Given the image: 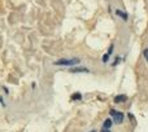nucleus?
Listing matches in <instances>:
<instances>
[{
    "label": "nucleus",
    "instance_id": "nucleus-6",
    "mask_svg": "<svg viewBox=\"0 0 148 132\" xmlns=\"http://www.w3.org/2000/svg\"><path fill=\"white\" fill-rule=\"evenodd\" d=\"M112 119H105V120H104V124H103V128H105V129H110V127H112Z\"/></svg>",
    "mask_w": 148,
    "mask_h": 132
},
{
    "label": "nucleus",
    "instance_id": "nucleus-3",
    "mask_svg": "<svg viewBox=\"0 0 148 132\" xmlns=\"http://www.w3.org/2000/svg\"><path fill=\"white\" fill-rule=\"evenodd\" d=\"M113 49H114V45H113V44H112V45L109 47L108 52H106V53L103 56V62H106V61H108V58H109V56H110V54H112V52H113Z\"/></svg>",
    "mask_w": 148,
    "mask_h": 132
},
{
    "label": "nucleus",
    "instance_id": "nucleus-1",
    "mask_svg": "<svg viewBox=\"0 0 148 132\" xmlns=\"http://www.w3.org/2000/svg\"><path fill=\"white\" fill-rule=\"evenodd\" d=\"M79 62V58H61L57 60L53 65H56V66H74V65H78Z\"/></svg>",
    "mask_w": 148,
    "mask_h": 132
},
{
    "label": "nucleus",
    "instance_id": "nucleus-4",
    "mask_svg": "<svg viewBox=\"0 0 148 132\" xmlns=\"http://www.w3.org/2000/svg\"><path fill=\"white\" fill-rule=\"evenodd\" d=\"M127 100V96H125V95H118V96H116L114 97V102H122V101H126Z\"/></svg>",
    "mask_w": 148,
    "mask_h": 132
},
{
    "label": "nucleus",
    "instance_id": "nucleus-2",
    "mask_svg": "<svg viewBox=\"0 0 148 132\" xmlns=\"http://www.w3.org/2000/svg\"><path fill=\"white\" fill-rule=\"evenodd\" d=\"M110 115L113 116V122H114V123L119 124V123H122V122H123L125 115H123V113H121V111L110 110Z\"/></svg>",
    "mask_w": 148,
    "mask_h": 132
},
{
    "label": "nucleus",
    "instance_id": "nucleus-7",
    "mask_svg": "<svg viewBox=\"0 0 148 132\" xmlns=\"http://www.w3.org/2000/svg\"><path fill=\"white\" fill-rule=\"evenodd\" d=\"M116 14H117V16H119L121 18H123V20H127V14H126L125 12H122V10L117 9V10H116Z\"/></svg>",
    "mask_w": 148,
    "mask_h": 132
},
{
    "label": "nucleus",
    "instance_id": "nucleus-11",
    "mask_svg": "<svg viewBox=\"0 0 148 132\" xmlns=\"http://www.w3.org/2000/svg\"><path fill=\"white\" fill-rule=\"evenodd\" d=\"M0 102H3V98L1 97H0Z\"/></svg>",
    "mask_w": 148,
    "mask_h": 132
},
{
    "label": "nucleus",
    "instance_id": "nucleus-9",
    "mask_svg": "<svg viewBox=\"0 0 148 132\" xmlns=\"http://www.w3.org/2000/svg\"><path fill=\"white\" fill-rule=\"evenodd\" d=\"M143 56H144V58H145V60H147V61H148V48L143 51Z\"/></svg>",
    "mask_w": 148,
    "mask_h": 132
},
{
    "label": "nucleus",
    "instance_id": "nucleus-8",
    "mask_svg": "<svg viewBox=\"0 0 148 132\" xmlns=\"http://www.w3.org/2000/svg\"><path fill=\"white\" fill-rule=\"evenodd\" d=\"M80 98H82L80 93H74V95L72 96V100H80Z\"/></svg>",
    "mask_w": 148,
    "mask_h": 132
},
{
    "label": "nucleus",
    "instance_id": "nucleus-5",
    "mask_svg": "<svg viewBox=\"0 0 148 132\" xmlns=\"http://www.w3.org/2000/svg\"><path fill=\"white\" fill-rule=\"evenodd\" d=\"M70 71L72 72H88V69H86V67H75V69H70Z\"/></svg>",
    "mask_w": 148,
    "mask_h": 132
},
{
    "label": "nucleus",
    "instance_id": "nucleus-12",
    "mask_svg": "<svg viewBox=\"0 0 148 132\" xmlns=\"http://www.w3.org/2000/svg\"><path fill=\"white\" fill-rule=\"evenodd\" d=\"M91 132H96V131H91Z\"/></svg>",
    "mask_w": 148,
    "mask_h": 132
},
{
    "label": "nucleus",
    "instance_id": "nucleus-10",
    "mask_svg": "<svg viewBox=\"0 0 148 132\" xmlns=\"http://www.w3.org/2000/svg\"><path fill=\"white\" fill-rule=\"evenodd\" d=\"M100 132H110V131H109V129H105V128H101Z\"/></svg>",
    "mask_w": 148,
    "mask_h": 132
}]
</instances>
